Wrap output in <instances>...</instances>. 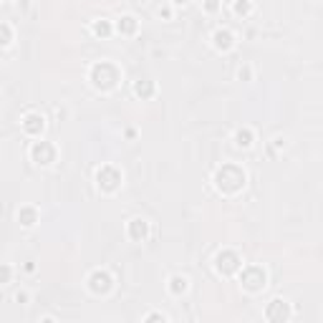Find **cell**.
<instances>
[{
  "label": "cell",
  "mask_w": 323,
  "mask_h": 323,
  "mask_svg": "<svg viewBox=\"0 0 323 323\" xmlns=\"http://www.w3.org/2000/svg\"><path fill=\"white\" fill-rule=\"evenodd\" d=\"M172 3H174V5H184V3H187V0H172Z\"/></svg>",
  "instance_id": "obj_24"
},
{
  "label": "cell",
  "mask_w": 323,
  "mask_h": 323,
  "mask_svg": "<svg viewBox=\"0 0 323 323\" xmlns=\"http://www.w3.org/2000/svg\"><path fill=\"white\" fill-rule=\"evenodd\" d=\"M240 281H242V288L250 290V293L262 290V288H265V270L258 268V265H247L240 273Z\"/></svg>",
  "instance_id": "obj_3"
},
{
  "label": "cell",
  "mask_w": 323,
  "mask_h": 323,
  "mask_svg": "<svg viewBox=\"0 0 323 323\" xmlns=\"http://www.w3.org/2000/svg\"><path fill=\"white\" fill-rule=\"evenodd\" d=\"M265 318H268V321H285V318H290V308H288V303L281 301V298H275V301L268 305Z\"/></svg>",
  "instance_id": "obj_8"
},
{
  "label": "cell",
  "mask_w": 323,
  "mask_h": 323,
  "mask_svg": "<svg viewBox=\"0 0 323 323\" xmlns=\"http://www.w3.org/2000/svg\"><path fill=\"white\" fill-rule=\"evenodd\" d=\"M144 321H167V316H164V313H149Z\"/></svg>",
  "instance_id": "obj_19"
},
{
  "label": "cell",
  "mask_w": 323,
  "mask_h": 323,
  "mask_svg": "<svg viewBox=\"0 0 323 323\" xmlns=\"http://www.w3.org/2000/svg\"><path fill=\"white\" fill-rule=\"evenodd\" d=\"M240 79H250V68H240Z\"/></svg>",
  "instance_id": "obj_23"
},
{
  "label": "cell",
  "mask_w": 323,
  "mask_h": 323,
  "mask_svg": "<svg viewBox=\"0 0 323 323\" xmlns=\"http://www.w3.org/2000/svg\"><path fill=\"white\" fill-rule=\"evenodd\" d=\"M31 157L38 162V164H51V162L56 159V149L48 141H36L31 146Z\"/></svg>",
  "instance_id": "obj_7"
},
{
  "label": "cell",
  "mask_w": 323,
  "mask_h": 323,
  "mask_svg": "<svg viewBox=\"0 0 323 323\" xmlns=\"http://www.w3.org/2000/svg\"><path fill=\"white\" fill-rule=\"evenodd\" d=\"M187 278L184 275H172L169 278V290H172V296H182V293L187 290Z\"/></svg>",
  "instance_id": "obj_12"
},
{
  "label": "cell",
  "mask_w": 323,
  "mask_h": 323,
  "mask_svg": "<svg viewBox=\"0 0 323 323\" xmlns=\"http://www.w3.org/2000/svg\"><path fill=\"white\" fill-rule=\"evenodd\" d=\"M235 141H238V146H250L253 144V131L250 129H238V134H235Z\"/></svg>",
  "instance_id": "obj_15"
},
{
  "label": "cell",
  "mask_w": 323,
  "mask_h": 323,
  "mask_svg": "<svg viewBox=\"0 0 323 323\" xmlns=\"http://www.w3.org/2000/svg\"><path fill=\"white\" fill-rule=\"evenodd\" d=\"M3 38H5L3 43H5V46H8V43H10V28H8L5 23H3Z\"/></svg>",
  "instance_id": "obj_20"
},
{
  "label": "cell",
  "mask_w": 323,
  "mask_h": 323,
  "mask_svg": "<svg viewBox=\"0 0 323 323\" xmlns=\"http://www.w3.org/2000/svg\"><path fill=\"white\" fill-rule=\"evenodd\" d=\"M8 278H10V268L3 265V283H8Z\"/></svg>",
  "instance_id": "obj_22"
},
{
  "label": "cell",
  "mask_w": 323,
  "mask_h": 323,
  "mask_svg": "<svg viewBox=\"0 0 323 323\" xmlns=\"http://www.w3.org/2000/svg\"><path fill=\"white\" fill-rule=\"evenodd\" d=\"M18 220H20V225H25V227H31V225H36V220H38V215H36V210H33V207H23V210L18 212Z\"/></svg>",
  "instance_id": "obj_13"
},
{
  "label": "cell",
  "mask_w": 323,
  "mask_h": 323,
  "mask_svg": "<svg viewBox=\"0 0 323 323\" xmlns=\"http://www.w3.org/2000/svg\"><path fill=\"white\" fill-rule=\"evenodd\" d=\"M89 288H91V293H96V296H106V293L114 288V281H111V275L106 270H94L89 275Z\"/></svg>",
  "instance_id": "obj_4"
},
{
  "label": "cell",
  "mask_w": 323,
  "mask_h": 323,
  "mask_svg": "<svg viewBox=\"0 0 323 323\" xmlns=\"http://www.w3.org/2000/svg\"><path fill=\"white\" fill-rule=\"evenodd\" d=\"M91 81H94L96 89L109 91V89H114V86H116V81H119V71H116L114 63L101 61V63H96L91 68Z\"/></svg>",
  "instance_id": "obj_2"
},
{
  "label": "cell",
  "mask_w": 323,
  "mask_h": 323,
  "mask_svg": "<svg viewBox=\"0 0 323 323\" xmlns=\"http://www.w3.org/2000/svg\"><path fill=\"white\" fill-rule=\"evenodd\" d=\"M116 28H119V33H134L137 31V18L134 16H124Z\"/></svg>",
  "instance_id": "obj_14"
},
{
  "label": "cell",
  "mask_w": 323,
  "mask_h": 323,
  "mask_svg": "<svg viewBox=\"0 0 323 323\" xmlns=\"http://www.w3.org/2000/svg\"><path fill=\"white\" fill-rule=\"evenodd\" d=\"M146 235H149V222L146 220H141V217H134L129 222V238L131 240H137V242H141Z\"/></svg>",
  "instance_id": "obj_9"
},
{
  "label": "cell",
  "mask_w": 323,
  "mask_h": 323,
  "mask_svg": "<svg viewBox=\"0 0 323 323\" xmlns=\"http://www.w3.org/2000/svg\"><path fill=\"white\" fill-rule=\"evenodd\" d=\"M204 8H207L210 13H212V10H217V0H204Z\"/></svg>",
  "instance_id": "obj_21"
},
{
  "label": "cell",
  "mask_w": 323,
  "mask_h": 323,
  "mask_svg": "<svg viewBox=\"0 0 323 323\" xmlns=\"http://www.w3.org/2000/svg\"><path fill=\"white\" fill-rule=\"evenodd\" d=\"M215 268H217V273H222V275H232L235 270H240V258L235 255V253H230V250L227 253H220Z\"/></svg>",
  "instance_id": "obj_6"
},
{
  "label": "cell",
  "mask_w": 323,
  "mask_h": 323,
  "mask_svg": "<svg viewBox=\"0 0 323 323\" xmlns=\"http://www.w3.org/2000/svg\"><path fill=\"white\" fill-rule=\"evenodd\" d=\"M235 13H238V16L250 13V3H247V0H238V3H235Z\"/></svg>",
  "instance_id": "obj_18"
},
{
  "label": "cell",
  "mask_w": 323,
  "mask_h": 323,
  "mask_svg": "<svg viewBox=\"0 0 323 323\" xmlns=\"http://www.w3.org/2000/svg\"><path fill=\"white\" fill-rule=\"evenodd\" d=\"M43 126H46V119H43L40 114H25V116H23V129H25V134H40Z\"/></svg>",
  "instance_id": "obj_10"
},
{
  "label": "cell",
  "mask_w": 323,
  "mask_h": 323,
  "mask_svg": "<svg viewBox=\"0 0 323 323\" xmlns=\"http://www.w3.org/2000/svg\"><path fill=\"white\" fill-rule=\"evenodd\" d=\"M212 40H215V48H217V51H230V48L235 46V36H232L230 31H217V33L212 36Z\"/></svg>",
  "instance_id": "obj_11"
},
{
  "label": "cell",
  "mask_w": 323,
  "mask_h": 323,
  "mask_svg": "<svg viewBox=\"0 0 323 323\" xmlns=\"http://www.w3.org/2000/svg\"><path fill=\"white\" fill-rule=\"evenodd\" d=\"M94 33H96V36H109V33H111L109 20H96V23H94Z\"/></svg>",
  "instance_id": "obj_17"
},
{
  "label": "cell",
  "mask_w": 323,
  "mask_h": 323,
  "mask_svg": "<svg viewBox=\"0 0 323 323\" xmlns=\"http://www.w3.org/2000/svg\"><path fill=\"white\" fill-rule=\"evenodd\" d=\"M134 94L141 96V99L152 96V94H154V83H152V81H139V83L134 86Z\"/></svg>",
  "instance_id": "obj_16"
},
{
  "label": "cell",
  "mask_w": 323,
  "mask_h": 323,
  "mask_svg": "<svg viewBox=\"0 0 323 323\" xmlns=\"http://www.w3.org/2000/svg\"><path fill=\"white\" fill-rule=\"evenodd\" d=\"M215 184L220 192H238V189L245 184V172L235 164H225L222 169H217L215 174Z\"/></svg>",
  "instance_id": "obj_1"
},
{
  "label": "cell",
  "mask_w": 323,
  "mask_h": 323,
  "mask_svg": "<svg viewBox=\"0 0 323 323\" xmlns=\"http://www.w3.org/2000/svg\"><path fill=\"white\" fill-rule=\"evenodd\" d=\"M96 180H99V187H101V189H106V192H111V189H116V187H119V182H121V174L116 172L114 167H101V169L96 172Z\"/></svg>",
  "instance_id": "obj_5"
}]
</instances>
